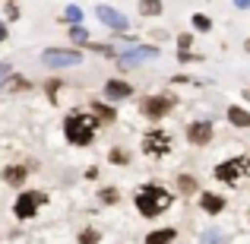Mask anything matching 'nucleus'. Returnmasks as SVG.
Segmentation results:
<instances>
[{
	"label": "nucleus",
	"mask_w": 250,
	"mask_h": 244,
	"mask_svg": "<svg viewBox=\"0 0 250 244\" xmlns=\"http://www.w3.org/2000/svg\"><path fill=\"white\" fill-rule=\"evenodd\" d=\"M108 159L114 162V165H127V162H130V155L124 153V149H111V155H108Z\"/></svg>",
	"instance_id": "obj_22"
},
{
	"label": "nucleus",
	"mask_w": 250,
	"mask_h": 244,
	"mask_svg": "<svg viewBox=\"0 0 250 244\" xmlns=\"http://www.w3.org/2000/svg\"><path fill=\"white\" fill-rule=\"evenodd\" d=\"M200 244H225V238H222L219 228H206V232L200 235Z\"/></svg>",
	"instance_id": "obj_18"
},
{
	"label": "nucleus",
	"mask_w": 250,
	"mask_h": 244,
	"mask_svg": "<svg viewBox=\"0 0 250 244\" xmlns=\"http://www.w3.org/2000/svg\"><path fill=\"white\" fill-rule=\"evenodd\" d=\"M63 19H67V22H73V25H80L83 10H80V6H67V10H63Z\"/></svg>",
	"instance_id": "obj_20"
},
{
	"label": "nucleus",
	"mask_w": 250,
	"mask_h": 244,
	"mask_svg": "<svg viewBox=\"0 0 250 244\" xmlns=\"http://www.w3.org/2000/svg\"><path fill=\"white\" fill-rule=\"evenodd\" d=\"M95 16L102 19L104 25L117 29V32H124V29H127V16H124V13H117L114 6H104V3H98V6H95Z\"/></svg>",
	"instance_id": "obj_9"
},
{
	"label": "nucleus",
	"mask_w": 250,
	"mask_h": 244,
	"mask_svg": "<svg viewBox=\"0 0 250 244\" xmlns=\"http://www.w3.org/2000/svg\"><path fill=\"white\" fill-rule=\"evenodd\" d=\"M174 238H177V232H174V228H159V232H149L146 244H171Z\"/></svg>",
	"instance_id": "obj_15"
},
{
	"label": "nucleus",
	"mask_w": 250,
	"mask_h": 244,
	"mask_svg": "<svg viewBox=\"0 0 250 244\" xmlns=\"http://www.w3.org/2000/svg\"><path fill=\"white\" fill-rule=\"evenodd\" d=\"M42 61L48 67H76V64H83V54L73 48H48L42 54Z\"/></svg>",
	"instance_id": "obj_4"
},
{
	"label": "nucleus",
	"mask_w": 250,
	"mask_h": 244,
	"mask_svg": "<svg viewBox=\"0 0 250 244\" xmlns=\"http://www.w3.org/2000/svg\"><path fill=\"white\" fill-rule=\"evenodd\" d=\"M95 114L102 117V121H114V111H111V108H104V105H98V102H95Z\"/></svg>",
	"instance_id": "obj_23"
},
{
	"label": "nucleus",
	"mask_w": 250,
	"mask_h": 244,
	"mask_svg": "<svg viewBox=\"0 0 250 244\" xmlns=\"http://www.w3.org/2000/svg\"><path fill=\"white\" fill-rule=\"evenodd\" d=\"M177 187H181L184 194H196V190H200V184H196L190 175H181V177H177Z\"/></svg>",
	"instance_id": "obj_19"
},
{
	"label": "nucleus",
	"mask_w": 250,
	"mask_h": 244,
	"mask_svg": "<svg viewBox=\"0 0 250 244\" xmlns=\"http://www.w3.org/2000/svg\"><path fill=\"white\" fill-rule=\"evenodd\" d=\"M190 42H193L190 35H177V48H181V51H187V48H190Z\"/></svg>",
	"instance_id": "obj_27"
},
{
	"label": "nucleus",
	"mask_w": 250,
	"mask_h": 244,
	"mask_svg": "<svg viewBox=\"0 0 250 244\" xmlns=\"http://www.w3.org/2000/svg\"><path fill=\"white\" fill-rule=\"evenodd\" d=\"M130 86L124 83V80H108L104 83V98H111V102H121V98H127L130 95Z\"/></svg>",
	"instance_id": "obj_11"
},
{
	"label": "nucleus",
	"mask_w": 250,
	"mask_h": 244,
	"mask_svg": "<svg viewBox=\"0 0 250 244\" xmlns=\"http://www.w3.org/2000/svg\"><path fill=\"white\" fill-rule=\"evenodd\" d=\"M171 108H174V98L171 95H149V98H143V105H140V111L146 117H165Z\"/></svg>",
	"instance_id": "obj_6"
},
{
	"label": "nucleus",
	"mask_w": 250,
	"mask_h": 244,
	"mask_svg": "<svg viewBox=\"0 0 250 244\" xmlns=\"http://www.w3.org/2000/svg\"><path fill=\"white\" fill-rule=\"evenodd\" d=\"M171 190L159 187V184H149V187H140L136 190V209H140V216H146V219H155V216H162L165 209L171 206Z\"/></svg>",
	"instance_id": "obj_1"
},
{
	"label": "nucleus",
	"mask_w": 250,
	"mask_h": 244,
	"mask_svg": "<svg viewBox=\"0 0 250 244\" xmlns=\"http://www.w3.org/2000/svg\"><path fill=\"white\" fill-rule=\"evenodd\" d=\"M149 57H159V48L140 44V48H130L121 54V67H140V61H149Z\"/></svg>",
	"instance_id": "obj_8"
},
{
	"label": "nucleus",
	"mask_w": 250,
	"mask_h": 244,
	"mask_svg": "<svg viewBox=\"0 0 250 244\" xmlns=\"http://www.w3.org/2000/svg\"><path fill=\"white\" fill-rule=\"evenodd\" d=\"M70 38H73V42H85V38H89V32H85L83 25H73V29H70Z\"/></svg>",
	"instance_id": "obj_24"
},
{
	"label": "nucleus",
	"mask_w": 250,
	"mask_h": 244,
	"mask_svg": "<svg viewBox=\"0 0 250 244\" xmlns=\"http://www.w3.org/2000/svg\"><path fill=\"white\" fill-rule=\"evenodd\" d=\"M0 42H6V25L0 22Z\"/></svg>",
	"instance_id": "obj_31"
},
{
	"label": "nucleus",
	"mask_w": 250,
	"mask_h": 244,
	"mask_svg": "<svg viewBox=\"0 0 250 244\" xmlns=\"http://www.w3.org/2000/svg\"><path fill=\"white\" fill-rule=\"evenodd\" d=\"M187 140L193 143V146H206L209 140H212V124L209 121H196L187 127Z\"/></svg>",
	"instance_id": "obj_10"
},
{
	"label": "nucleus",
	"mask_w": 250,
	"mask_h": 244,
	"mask_svg": "<svg viewBox=\"0 0 250 244\" xmlns=\"http://www.w3.org/2000/svg\"><path fill=\"white\" fill-rule=\"evenodd\" d=\"M234 6H241V10H247V6H250V0H234Z\"/></svg>",
	"instance_id": "obj_30"
},
{
	"label": "nucleus",
	"mask_w": 250,
	"mask_h": 244,
	"mask_svg": "<svg viewBox=\"0 0 250 244\" xmlns=\"http://www.w3.org/2000/svg\"><path fill=\"white\" fill-rule=\"evenodd\" d=\"M102 200H104V203H117V194H114V187H108V190H104V194H102Z\"/></svg>",
	"instance_id": "obj_28"
},
{
	"label": "nucleus",
	"mask_w": 250,
	"mask_h": 244,
	"mask_svg": "<svg viewBox=\"0 0 250 244\" xmlns=\"http://www.w3.org/2000/svg\"><path fill=\"white\" fill-rule=\"evenodd\" d=\"M44 200H48V194H38V190H22V194L16 197V206H13V213H16L19 219H32V216H35V209L42 206Z\"/></svg>",
	"instance_id": "obj_3"
},
{
	"label": "nucleus",
	"mask_w": 250,
	"mask_h": 244,
	"mask_svg": "<svg viewBox=\"0 0 250 244\" xmlns=\"http://www.w3.org/2000/svg\"><path fill=\"white\" fill-rule=\"evenodd\" d=\"M143 153L146 155H168L171 153V136L165 130H152V133L143 140Z\"/></svg>",
	"instance_id": "obj_7"
},
{
	"label": "nucleus",
	"mask_w": 250,
	"mask_h": 244,
	"mask_svg": "<svg viewBox=\"0 0 250 244\" xmlns=\"http://www.w3.org/2000/svg\"><path fill=\"white\" fill-rule=\"evenodd\" d=\"M241 175H250V155H241V159H231V162H222L215 168V177L225 184H234Z\"/></svg>",
	"instance_id": "obj_5"
},
{
	"label": "nucleus",
	"mask_w": 250,
	"mask_h": 244,
	"mask_svg": "<svg viewBox=\"0 0 250 244\" xmlns=\"http://www.w3.org/2000/svg\"><path fill=\"white\" fill-rule=\"evenodd\" d=\"M200 203H203V209H206L209 216H215V213H222V209H225V200H222V197H215V194H200Z\"/></svg>",
	"instance_id": "obj_13"
},
{
	"label": "nucleus",
	"mask_w": 250,
	"mask_h": 244,
	"mask_svg": "<svg viewBox=\"0 0 250 244\" xmlns=\"http://www.w3.org/2000/svg\"><path fill=\"white\" fill-rule=\"evenodd\" d=\"M95 130H98L95 114L73 111V114H67V121H63V133H67V140L76 143V146H89V143L95 140Z\"/></svg>",
	"instance_id": "obj_2"
},
{
	"label": "nucleus",
	"mask_w": 250,
	"mask_h": 244,
	"mask_svg": "<svg viewBox=\"0 0 250 244\" xmlns=\"http://www.w3.org/2000/svg\"><path fill=\"white\" fill-rule=\"evenodd\" d=\"M3 181L10 184V187H22L25 168H22V165H6V168H3Z\"/></svg>",
	"instance_id": "obj_12"
},
{
	"label": "nucleus",
	"mask_w": 250,
	"mask_h": 244,
	"mask_svg": "<svg viewBox=\"0 0 250 244\" xmlns=\"http://www.w3.org/2000/svg\"><path fill=\"white\" fill-rule=\"evenodd\" d=\"M193 29H200V32H206V29H212V22H209L206 16H193Z\"/></svg>",
	"instance_id": "obj_26"
},
{
	"label": "nucleus",
	"mask_w": 250,
	"mask_h": 244,
	"mask_svg": "<svg viewBox=\"0 0 250 244\" xmlns=\"http://www.w3.org/2000/svg\"><path fill=\"white\" fill-rule=\"evenodd\" d=\"M16 89H29V83H25L22 76H10V80L0 83V92H16Z\"/></svg>",
	"instance_id": "obj_16"
},
{
	"label": "nucleus",
	"mask_w": 250,
	"mask_h": 244,
	"mask_svg": "<svg viewBox=\"0 0 250 244\" xmlns=\"http://www.w3.org/2000/svg\"><path fill=\"white\" fill-rule=\"evenodd\" d=\"M80 244H98V232H95V228H83V232H80Z\"/></svg>",
	"instance_id": "obj_21"
},
{
	"label": "nucleus",
	"mask_w": 250,
	"mask_h": 244,
	"mask_svg": "<svg viewBox=\"0 0 250 244\" xmlns=\"http://www.w3.org/2000/svg\"><path fill=\"white\" fill-rule=\"evenodd\" d=\"M140 13L143 16H159L162 13V0H140Z\"/></svg>",
	"instance_id": "obj_17"
},
{
	"label": "nucleus",
	"mask_w": 250,
	"mask_h": 244,
	"mask_svg": "<svg viewBox=\"0 0 250 244\" xmlns=\"http://www.w3.org/2000/svg\"><path fill=\"white\" fill-rule=\"evenodd\" d=\"M228 121H231L234 127H250V111L238 108V105H231V108H228Z\"/></svg>",
	"instance_id": "obj_14"
},
{
	"label": "nucleus",
	"mask_w": 250,
	"mask_h": 244,
	"mask_svg": "<svg viewBox=\"0 0 250 244\" xmlns=\"http://www.w3.org/2000/svg\"><path fill=\"white\" fill-rule=\"evenodd\" d=\"M6 73H10V64L3 61V64H0V76H6Z\"/></svg>",
	"instance_id": "obj_29"
},
{
	"label": "nucleus",
	"mask_w": 250,
	"mask_h": 244,
	"mask_svg": "<svg viewBox=\"0 0 250 244\" xmlns=\"http://www.w3.org/2000/svg\"><path fill=\"white\" fill-rule=\"evenodd\" d=\"M6 19H19V0H10V3H6Z\"/></svg>",
	"instance_id": "obj_25"
}]
</instances>
